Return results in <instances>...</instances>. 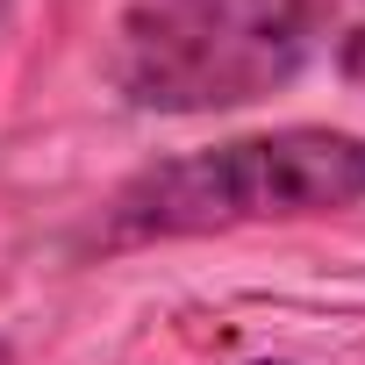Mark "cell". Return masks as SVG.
Instances as JSON below:
<instances>
[{
	"instance_id": "1",
	"label": "cell",
	"mask_w": 365,
	"mask_h": 365,
	"mask_svg": "<svg viewBox=\"0 0 365 365\" xmlns=\"http://www.w3.org/2000/svg\"><path fill=\"white\" fill-rule=\"evenodd\" d=\"M358 201H365V136L294 122L143 165L108 201L101 244L122 251V244L208 237L244 222H301V215H344Z\"/></svg>"
},
{
	"instance_id": "2",
	"label": "cell",
	"mask_w": 365,
	"mask_h": 365,
	"mask_svg": "<svg viewBox=\"0 0 365 365\" xmlns=\"http://www.w3.org/2000/svg\"><path fill=\"white\" fill-rule=\"evenodd\" d=\"M322 0H129L108 79L143 115H222L301 79Z\"/></svg>"
},
{
	"instance_id": "3",
	"label": "cell",
	"mask_w": 365,
	"mask_h": 365,
	"mask_svg": "<svg viewBox=\"0 0 365 365\" xmlns=\"http://www.w3.org/2000/svg\"><path fill=\"white\" fill-rule=\"evenodd\" d=\"M322 36H329L344 79L365 86V0H322Z\"/></svg>"
},
{
	"instance_id": "4",
	"label": "cell",
	"mask_w": 365,
	"mask_h": 365,
	"mask_svg": "<svg viewBox=\"0 0 365 365\" xmlns=\"http://www.w3.org/2000/svg\"><path fill=\"white\" fill-rule=\"evenodd\" d=\"M0 365H15V344H8V336H0Z\"/></svg>"
},
{
	"instance_id": "5",
	"label": "cell",
	"mask_w": 365,
	"mask_h": 365,
	"mask_svg": "<svg viewBox=\"0 0 365 365\" xmlns=\"http://www.w3.org/2000/svg\"><path fill=\"white\" fill-rule=\"evenodd\" d=\"M8 8H15V0H0V22H8Z\"/></svg>"
},
{
	"instance_id": "6",
	"label": "cell",
	"mask_w": 365,
	"mask_h": 365,
	"mask_svg": "<svg viewBox=\"0 0 365 365\" xmlns=\"http://www.w3.org/2000/svg\"><path fill=\"white\" fill-rule=\"evenodd\" d=\"M258 365H272V358H258Z\"/></svg>"
}]
</instances>
